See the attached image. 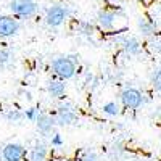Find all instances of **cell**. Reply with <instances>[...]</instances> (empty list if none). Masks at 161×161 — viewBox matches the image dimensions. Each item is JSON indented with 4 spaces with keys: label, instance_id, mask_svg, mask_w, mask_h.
<instances>
[{
    "label": "cell",
    "instance_id": "cell-1",
    "mask_svg": "<svg viewBox=\"0 0 161 161\" xmlns=\"http://www.w3.org/2000/svg\"><path fill=\"white\" fill-rule=\"evenodd\" d=\"M52 71L61 80L71 79L76 74V63L69 57H58L52 61Z\"/></svg>",
    "mask_w": 161,
    "mask_h": 161
},
{
    "label": "cell",
    "instance_id": "cell-2",
    "mask_svg": "<svg viewBox=\"0 0 161 161\" xmlns=\"http://www.w3.org/2000/svg\"><path fill=\"white\" fill-rule=\"evenodd\" d=\"M10 10L15 16L28 19L36 15L37 11V2L36 0H11L10 2Z\"/></svg>",
    "mask_w": 161,
    "mask_h": 161
},
{
    "label": "cell",
    "instance_id": "cell-3",
    "mask_svg": "<svg viewBox=\"0 0 161 161\" xmlns=\"http://www.w3.org/2000/svg\"><path fill=\"white\" fill-rule=\"evenodd\" d=\"M121 103H123V106L127 110H137L143 103V95L139 89L127 87L121 92Z\"/></svg>",
    "mask_w": 161,
    "mask_h": 161
},
{
    "label": "cell",
    "instance_id": "cell-4",
    "mask_svg": "<svg viewBox=\"0 0 161 161\" xmlns=\"http://www.w3.org/2000/svg\"><path fill=\"white\" fill-rule=\"evenodd\" d=\"M66 16H68L66 8H63L61 5H53L45 13V23L50 28H58V26H61L64 23Z\"/></svg>",
    "mask_w": 161,
    "mask_h": 161
},
{
    "label": "cell",
    "instance_id": "cell-5",
    "mask_svg": "<svg viewBox=\"0 0 161 161\" xmlns=\"http://www.w3.org/2000/svg\"><path fill=\"white\" fill-rule=\"evenodd\" d=\"M26 156V147L21 143H7L2 148L3 161H23Z\"/></svg>",
    "mask_w": 161,
    "mask_h": 161
},
{
    "label": "cell",
    "instance_id": "cell-6",
    "mask_svg": "<svg viewBox=\"0 0 161 161\" xmlns=\"http://www.w3.org/2000/svg\"><path fill=\"white\" fill-rule=\"evenodd\" d=\"M57 124L58 126H73L77 123V114L74 113V110L69 105H61L58 111H57Z\"/></svg>",
    "mask_w": 161,
    "mask_h": 161
},
{
    "label": "cell",
    "instance_id": "cell-7",
    "mask_svg": "<svg viewBox=\"0 0 161 161\" xmlns=\"http://www.w3.org/2000/svg\"><path fill=\"white\" fill-rule=\"evenodd\" d=\"M19 31V23L13 16H0V37H13Z\"/></svg>",
    "mask_w": 161,
    "mask_h": 161
},
{
    "label": "cell",
    "instance_id": "cell-8",
    "mask_svg": "<svg viewBox=\"0 0 161 161\" xmlns=\"http://www.w3.org/2000/svg\"><path fill=\"white\" fill-rule=\"evenodd\" d=\"M36 124H37V130L40 134H44V136H48V134L53 132V129H55L57 126V119L55 118H52L50 114L47 113H40L37 121H36Z\"/></svg>",
    "mask_w": 161,
    "mask_h": 161
},
{
    "label": "cell",
    "instance_id": "cell-9",
    "mask_svg": "<svg viewBox=\"0 0 161 161\" xmlns=\"http://www.w3.org/2000/svg\"><path fill=\"white\" fill-rule=\"evenodd\" d=\"M47 90L50 93V97L61 98L64 95V92H66V84H64V80H61V79H52L48 82V86H47Z\"/></svg>",
    "mask_w": 161,
    "mask_h": 161
},
{
    "label": "cell",
    "instance_id": "cell-10",
    "mask_svg": "<svg viewBox=\"0 0 161 161\" xmlns=\"http://www.w3.org/2000/svg\"><path fill=\"white\" fill-rule=\"evenodd\" d=\"M119 44L127 55H139L140 53V42L137 37H124V39H121Z\"/></svg>",
    "mask_w": 161,
    "mask_h": 161
},
{
    "label": "cell",
    "instance_id": "cell-11",
    "mask_svg": "<svg viewBox=\"0 0 161 161\" xmlns=\"http://www.w3.org/2000/svg\"><path fill=\"white\" fill-rule=\"evenodd\" d=\"M97 19H98V24L102 26L103 29L110 31V29H113V26H114L116 15H114L113 11H108V10H102V11H98V16H97Z\"/></svg>",
    "mask_w": 161,
    "mask_h": 161
},
{
    "label": "cell",
    "instance_id": "cell-12",
    "mask_svg": "<svg viewBox=\"0 0 161 161\" xmlns=\"http://www.w3.org/2000/svg\"><path fill=\"white\" fill-rule=\"evenodd\" d=\"M15 66V53L10 48H0V69H10Z\"/></svg>",
    "mask_w": 161,
    "mask_h": 161
},
{
    "label": "cell",
    "instance_id": "cell-13",
    "mask_svg": "<svg viewBox=\"0 0 161 161\" xmlns=\"http://www.w3.org/2000/svg\"><path fill=\"white\" fill-rule=\"evenodd\" d=\"M48 155V150L44 143H36L32 150L29 152V161H45Z\"/></svg>",
    "mask_w": 161,
    "mask_h": 161
},
{
    "label": "cell",
    "instance_id": "cell-14",
    "mask_svg": "<svg viewBox=\"0 0 161 161\" xmlns=\"http://www.w3.org/2000/svg\"><path fill=\"white\" fill-rule=\"evenodd\" d=\"M137 26H139V31L143 36H155V32H156V24L153 21H150V19L142 18V19H139Z\"/></svg>",
    "mask_w": 161,
    "mask_h": 161
},
{
    "label": "cell",
    "instance_id": "cell-15",
    "mask_svg": "<svg viewBox=\"0 0 161 161\" xmlns=\"http://www.w3.org/2000/svg\"><path fill=\"white\" fill-rule=\"evenodd\" d=\"M102 111L105 114H108V116H118L121 113V108H119V105L116 102H106L102 106Z\"/></svg>",
    "mask_w": 161,
    "mask_h": 161
},
{
    "label": "cell",
    "instance_id": "cell-16",
    "mask_svg": "<svg viewBox=\"0 0 161 161\" xmlns=\"http://www.w3.org/2000/svg\"><path fill=\"white\" fill-rule=\"evenodd\" d=\"M5 119L10 121V123L18 124V123H21V121L26 119V118H24V113L19 111V110H8V111L5 113Z\"/></svg>",
    "mask_w": 161,
    "mask_h": 161
},
{
    "label": "cell",
    "instance_id": "cell-17",
    "mask_svg": "<svg viewBox=\"0 0 161 161\" xmlns=\"http://www.w3.org/2000/svg\"><path fill=\"white\" fill-rule=\"evenodd\" d=\"M152 87L156 92H161V68H158L156 71H153L152 74Z\"/></svg>",
    "mask_w": 161,
    "mask_h": 161
},
{
    "label": "cell",
    "instance_id": "cell-18",
    "mask_svg": "<svg viewBox=\"0 0 161 161\" xmlns=\"http://www.w3.org/2000/svg\"><path fill=\"white\" fill-rule=\"evenodd\" d=\"M39 108H36V106H32V108H28L24 111V118L28 119V121H31V123H36L37 121V118H39Z\"/></svg>",
    "mask_w": 161,
    "mask_h": 161
},
{
    "label": "cell",
    "instance_id": "cell-19",
    "mask_svg": "<svg viewBox=\"0 0 161 161\" xmlns=\"http://www.w3.org/2000/svg\"><path fill=\"white\" fill-rule=\"evenodd\" d=\"M80 161H100V156L95 152H87L82 158H80Z\"/></svg>",
    "mask_w": 161,
    "mask_h": 161
},
{
    "label": "cell",
    "instance_id": "cell-20",
    "mask_svg": "<svg viewBox=\"0 0 161 161\" xmlns=\"http://www.w3.org/2000/svg\"><path fill=\"white\" fill-rule=\"evenodd\" d=\"M50 145L52 147H61L63 145V139H61L60 134H53L52 139H50Z\"/></svg>",
    "mask_w": 161,
    "mask_h": 161
},
{
    "label": "cell",
    "instance_id": "cell-21",
    "mask_svg": "<svg viewBox=\"0 0 161 161\" xmlns=\"http://www.w3.org/2000/svg\"><path fill=\"white\" fill-rule=\"evenodd\" d=\"M79 28L82 29V34H87V36L93 32V28H92V24H90V23H80V24H79Z\"/></svg>",
    "mask_w": 161,
    "mask_h": 161
},
{
    "label": "cell",
    "instance_id": "cell-22",
    "mask_svg": "<svg viewBox=\"0 0 161 161\" xmlns=\"http://www.w3.org/2000/svg\"><path fill=\"white\" fill-rule=\"evenodd\" d=\"M150 48L153 50V52H161V40H152L150 42Z\"/></svg>",
    "mask_w": 161,
    "mask_h": 161
},
{
    "label": "cell",
    "instance_id": "cell-23",
    "mask_svg": "<svg viewBox=\"0 0 161 161\" xmlns=\"http://www.w3.org/2000/svg\"><path fill=\"white\" fill-rule=\"evenodd\" d=\"M113 2H118V0H113Z\"/></svg>",
    "mask_w": 161,
    "mask_h": 161
},
{
    "label": "cell",
    "instance_id": "cell-24",
    "mask_svg": "<svg viewBox=\"0 0 161 161\" xmlns=\"http://www.w3.org/2000/svg\"><path fill=\"white\" fill-rule=\"evenodd\" d=\"M126 161H129V159H126Z\"/></svg>",
    "mask_w": 161,
    "mask_h": 161
}]
</instances>
